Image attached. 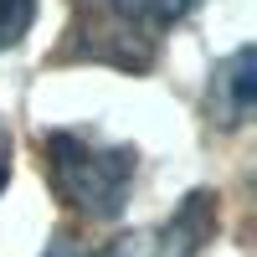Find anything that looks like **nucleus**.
<instances>
[{"label":"nucleus","mask_w":257,"mask_h":257,"mask_svg":"<svg viewBox=\"0 0 257 257\" xmlns=\"http://www.w3.org/2000/svg\"><path fill=\"white\" fill-rule=\"evenodd\" d=\"M196 0H72L57 62H103L118 72H149L165 36Z\"/></svg>","instance_id":"nucleus-1"},{"label":"nucleus","mask_w":257,"mask_h":257,"mask_svg":"<svg viewBox=\"0 0 257 257\" xmlns=\"http://www.w3.org/2000/svg\"><path fill=\"white\" fill-rule=\"evenodd\" d=\"M41 155H47V185L72 216L93 226H108L123 216L134 175H139L134 144H103L88 134H72V128H52L41 139Z\"/></svg>","instance_id":"nucleus-2"},{"label":"nucleus","mask_w":257,"mask_h":257,"mask_svg":"<svg viewBox=\"0 0 257 257\" xmlns=\"http://www.w3.org/2000/svg\"><path fill=\"white\" fill-rule=\"evenodd\" d=\"M252 103H257V57L252 47H242L211 77V113L221 118V128H242L252 118Z\"/></svg>","instance_id":"nucleus-3"},{"label":"nucleus","mask_w":257,"mask_h":257,"mask_svg":"<svg viewBox=\"0 0 257 257\" xmlns=\"http://www.w3.org/2000/svg\"><path fill=\"white\" fill-rule=\"evenodd\" d=\"M31 21H36V0H0V52L21 47Z\"/></svg>","instance_id":"nucleus-4"},{"label":"nucleus","mask_w":257,"mask_h":257,"mask_svg":"<svg viewBox=\"0 0 257 257\" xmlns=\"http://www.w3.org/2000/svg\"><path fill=\"white\" fill-rule=\"evenodd\" d=\"M11 155H16V144H11L6 128H0V190H6V180H11Z\"/></svg>","instance_id":"nucleus-5"}]
</instances>
